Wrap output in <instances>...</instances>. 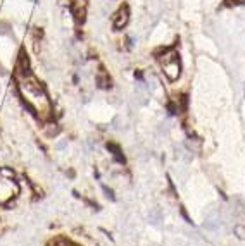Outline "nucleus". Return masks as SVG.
Wrapping results in <instances>:
<instances>
[{
	"mask_svg": "<svg viewBox=\"0 0 245 246\" xmlns=\"http://www.w3.org/2000/svg\"><path fill=\"white\" fill-rule=\"evenodd\" d=\"M19 91H21L22 100L26 102L29 112L40 115L41 119L50 115V110H52L50 100L47 96V91H45L43 84L38 81L37 77H33L31 74L24 76L19 81Z\"/></svg>",
	"mask_w": 245,
	"mask_h": 246,
	"instance_id": "obj_1",
	"label": "nucleus"
},
{
	"mask_svg": "<svg viewBox=\"0 0 245 246\" xmlns=\"http://www.w3.org/2000/svg\"><path fill=\"white\" fill-rule=\"evenodd\" d=\"M19 188L18 181H14V172L7 167H0V205H9L14 198H18Z\"/></svg>",
	"mask_w": 245,
	"mask_h": 246,
	"instance_id": "obj_2",
	"label": "nucleus"
},
{
	"mask_svg": "<svg viewBox=\"0 0 245 246\" xmlns=\"http://www.w3.org/2000/svg\"><path fill=\"white\" fill-rule=\"evenodd\" d=\"M161 64H162V71L169 81H176L181 74V64H180V55L171 48L164 50V54L159 57Z\"/></svg>",
	"mask_w": 245,
	"mask_h": 246,
	"instance_id": "obj_3",
	"label": "nucleus"
},
{
	"mask_svg": "<svg viewBox=\"0 0 245 246\" xmlns=\"http://www.w3.org/2000/svg\"><path fill=\"white\" fill-rule=\"evenodd\" d=\"M128 21H130V7L124 3V5H121L119 7V10L116 12V16H114V29H123L126 24H128Z\"/></svg>",
	"mask_w": 245,
	"mask_h": 246,
	"instance_id": "obj_4",
	"label": "nucleus"
},
{
	"mask_svg": "<svg viewBox=\"0 0 245 246\" xmlns=\"http://www.w3.org/2000/svg\"><path fill=\"white\" fill-rule=\"evenodd\" d=\"M86 5H88L86 0H73V3H71V12H73V16H74L76 22H83V21H85Z\"/></svg>",
	"mask_w": 245,
	"mask_h": 246,
	"instance_id": "obj_5",
	"label": "nucleus"
},
{
	"mask_svg": "<svg viewBox=\"0 0 245 246\" xmlns=\"http://www.w3.org/2000/svg\"><path fill=\"white\" fill-rule=\"evenodd\" d=\"M95 83H97V86L102 88V90H109V88H111V79H109L107 72H104V69H100V72L95 76Z\"/></svg>",
	"mask_w": 245,
	"mask_h": 246,
	"instance_id": "obj_6",
	"label": "nucleus"
},
{
	"mask_svg": "<svg viewBox=\"0 0 245 246\" xmlns=\"http://www.w3.org/2000/svg\"><path fill=\"white\" fill-rule=\"evenodd\" d=\"M107 150L111 151L112 158L117 162V164H124V155L121 153V148H119L116 143H107Z\"/></svg>",
	"mask_w": 245,
	"mask_h": 246,
	"instance_id": "obj_7",
	"label": "nucleus"
},
{
	"mask_svg": "<svg viewBox=\"0 0 245 246\" xmlns=\"http://www.w3.org/2000/svg\"><path fill=\"white\" fill-rule=\"evenodd\" d=\"M59 131H60V128H59L57 124H48V126H45V132H47V136H48V138L57 136Z\"/></svg>",
	"mask_w": 245,
	"mask_h": 246,
	"instance_id": "obj_8",
	"label": "nucleus"
},
{
	"mask_svg": "<svg viewBox=\"0 0 245 246\" xmlns=\"http://www.w3.org/2000/svg\"><path fill=\"white\" fill-rule=\"evenodd\" d=\"M233 232H235V236L238 239H245V226L244 224H237V226L233 227Z\"/></svg>",
	"mask_w": 245,
	"mask_h": 246,
	"instance_id": "obj_9",
	"label": "nucleus"
},
{
	"mask_svg": "<svg viewBox=\"0 0 245 246\" xmlns=\"http://www.w3.org/2000/svg\"><path fill=\"white\" fill-rule=\"evenodd\" d=\"M50 246H74L71 245L67 239H64V238H59V239H54L52 243H50Z\"/></svg>",
	"mask_w": 245,
	"mask_h": 246,
	"instance_id": "obj_10",
	"label": "nucleus"
},
{
	"mask_svg": "<svg viewBox=\"0 0 245 246\" xmlns=\"http://www.w3.org/2000/svg\"><path fill=\"white\" fill-rule=\"evenodd\" d=\"M102 189H104V193H105V196H107L109 200H116V196H114V191H112L111 188H107V186L104 184V186H102Z\"/></svg>",
	"mask_w": 245,
	"mask_h": 246,
	"instance_id": "obj_11",
	"label": "nucleus"
},
{
	"mask_svg": "<svg viewBox=\"0 0 245 246\" xmlns=\"http://www.w3.org/2000/svg\"><path fill=\"white\" fill-rule=\"evenodd\" d=\"M180 213H181V217L185 219V222H187V224H193V222H192V219L188 217V213H187V210H185L183 207L180 208Z\"/></svg>",
	"mask_w": 245,
	"mask_h": 246,
	"instance_id": "obj_12",
	"label": "nucleus"
},
{
	"mask_svg": "<svg viewBox=\"0 0 245 246\" xmlns=\"http://www.w3.org/2000/svg\"><path fill=\"white\" fill-rule=\"evenodd\" d=\"M135 77H136V79H140V81H143V74H142L140 71H135Z\"/></svg>",
	"mask_w": 245,
	"mask_h": 246,
	"instance_id": "obj_13",
	"label": "nucleus"
}]
</instances>
